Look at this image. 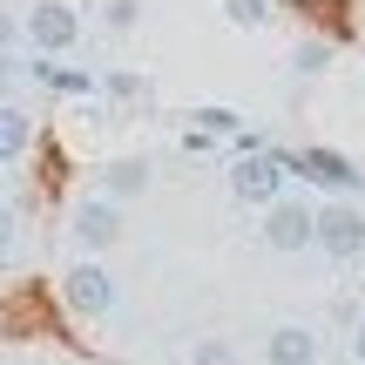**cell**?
I'll list each match as a JSON object with an SVG mask.
<instances>
[{"mask_svg":"<svg viewBox=\"0 0 365 365\" xmlns=\"http://www.w3.org/2000/svg\"><path fill=\"white\" fill-rule=\"evenodd\" d=\"M312 244L325 250V257H339V264L365 257V210L352 196H331L325 210H312Z\"/></svg>","mask_w":365,"mask_h":365,"instance_id":"1","label":"cell"},{"mask_svg":"<svg viewBox=\"0 0 365 365\" xmlns=\"http://www.w3.org/2000/svg\"><path fill=\"white\" fill-rule=\"evenodd\" d=\"M21 41H27L34 54H48V61H54V54H68V48L81 41L75 0H34V7L21 14Z\"/></svg>","mask_w":365,"mask_h":365,"instance_id":"2","label":"cell"},{"mask_svg":"<svg viewBox=\"0 0 365 365\" xmlns=\"http://www.w3.org/2000/svg\"><path fill=\"white\" fill-rule=\"evenodd\" d=\"M284 156L277 149H244V156L230 163V196L237 203H257V210H271L277 196H284Z\"/></svg>","mask_w":365,"mask_h":365,"instance_id":"3","label":"cell"},{"mask_svg":"<svg viewBox=\"0 0 365 365\" xmlns=\"http://www.w3.org/2000/svg\"><path fill=\"white\" fill-rule=\"evenodd\" d=\"M61 304H68L75 318H108V312H115V277H108L95 257L68 264V277H61Z\"/></svg>","mask_w":365,"mask_h":365,"instance_id":"4","label":"cell"},{"mask_svg":"<svg viewBox=\"0 0 365 365\" xmlns=\"http://www.w3.org/2000/svg\"><path fill=\"white\" fill-rule=\"evenodd\" d=\"M68 237H75V244L95 257V250H108V244L122 237V210L108 203V196H81L75 217H68Z\"/></svg>","mask_w":365,"mask_h":365,"instance_id":"5","label":"cell"},{"mask_svg":"<svg viewBox=\"0 0 365 365\" xmlns=\"http://www.w3.org/2000/svg\"><path fill=\"white\" fill-rule=\"evenodd\" d=\"M264 244L271 250H304L312 244V203H298V196H277L271 210H264Z\"/></svg>","mask_w":365,"mask_h":365,"instance_id":"6","label":"cell"},{"mask_svg":"<svg viewBox=\"0 0 365 365\" xmlns=\"http://www.w3.org/2000/svg\"><path fill=\"white\" fill-rule=\"evenodd\" d=\"M284 170H298L304 182H325V190H339V196H352V190H365V176H359V163H345V156H331V149H304V156H284Z\"/></svg>","mask_w":365,"mask_h":365,"instance_id":"7","label":"cell"},{"mask_svg":"<svg viewBox=\"0 0 365 365\" xmlns=\"http://www.w3.org/2000/svg\"><path fill=\"white\" fill-rule=\"evenodd\" d=\"M264 365H318V339L304 325H277L264 339Z\"/></svg>","mask_w":365,"mask_h":365,"instance_id":"8","label":"cell"},{"mask_svg":"<svg viewBox=\"0 0 365 365\" xmlns=\"http://www.w3.org/2000/svg\"><path fill=\"white\" fill-rule=\"evenodd\" d=\"M143 190H149V163L143 156H122V163L102 170V196L108 203H129V196H143Z\"/></svg>","mask_w":365,"mask_h":365,"instance_id":"9","label":"cell"},{"mask_svg":"<svg viewBox=\"0 0 365 365\" xmlns=\"http://www.w3.org/2000/svg\"><path fill=\"white\" fill-rule=\"evenodd\" d=\"M27 149H34V115L14 102H0V163H21Z\"/></svg>","mask_w":365,"mask_h":365,"instance_id":"10","label":"cell"},{"mask_svg":"<svg viewBox=\"0 0 365 365\" xmlns=\"http://www.w3.org/2000/svg\"><path fill=\"white\" fill-rule=\"evenodd\" d=\"M190 122H196V135H210V143H223V135H244V115H237V108H223V102H203Z\"/></svg>","mask_w":365,"mask_h":365,"instance_id":"11","label":"cell"},{"mask_svg":"<svg viewBox=\"0 0 365 365\" xmlns=\"http://www.w3.org/2000/svg\"><path fill=\"white\" fill-rule=\"evenodd\" d=\"M190 365H237V345L230 339H196L190 345Z\"/></svg>","mask_w":365,"mask_h":365,"instance_id":"12","label":"cell"},{"mask_svg":"<svg viewBox=\"0 0 365 365\" xmlns=\"http://www.w3.org/2000/svg\"><path fill=\"white\" fill-rule=\"evenodd\" d=\"M223 14H230L237 27H264L271 21V0H223Z\"/></svg>","mask_w":365,"mask_h":365,"instance_id":"13","label":"cell"},{"mask_svg":"<svg viewBox=\"0 0 365 365\" xmlns=\"http://www.w3.org/2000/svg\"><path fill=\"white\" fill-rule=\"evenodd\" d=\"M34 75L48 81V88H61V95H88V75H75V68H48V61H41Z\"/></svg>","mask_w":365,"mask_h":365,"instance_id":"14","label":"cell"},{"mask_svg":"<svg viewBox=\"0 0 365 365\" xmlns=\"http://www.w3.org/2000/svg\"><path fill=\"white\" fill-rule=\"evenodd\" d=\"M325 61H331V48H325V41H304V48H298V61H291V68H298V75H318Z\"/></svg>","mask_w":365,"mask_h":365,"instance_id":"15","label":"cell"},{"mask_svg":"<svg viewBox=\"0 0 365 365\" xmlns=\"http://www.w3.org/2000/svg\"><path fill=\"white\" fill-rule=\"evenodd\" d=\"M108 27H135V0H108Z\"/></svg>","mask_w":365,"mask_h":365,"instance_id":"16","label":"cell"},{"mask_svg":"<svg viewBox=\"0 0 365 365\" xmlns=\"http://www.w3.org/2000/svg\"><path fill=\"white\" fill-rule=\"evenodd\" d=\"M14 34H21V21H14V14L0 7V54H14Z\"/></svg>","mask_w":365,"mask_h":365,"instance_id":"17","label":"cell"},{"mask_svg":"<svg viewBox=\"0 0 365 365\" xmlns=\"http://www.w3.org/2000/svg\"><path fill=\"white\" fill-rule=\"evenodd\" d=\"M7 250H14V210L0 203V257H7Z\"/></svg>","mask_w":365,"mask_h":365,"instance_id":"18","label":"cell"},{"mask_svg":"<svg viewBox=\"0 0 365 365\" xmlns=\"http://www.w3.org/2000/svg\"><path fill=\"white\" fill-rule=\"evenodd\" d=\"M352 359L365 365V318H359V325H352Z\"/></svg>","mask_w":365,"mask_h":365,"instance_id":"19","label":"cell"},{"mask_svg":"<svg viewBox=\"0 0 365 365\" xmlns=\"http://www.w3.org/2000/svg\"><path fill=\"white\" fill-rule=\"evenodd\" d=\"M14 88V54H0V95Z\"/></svg>","mask_w":365,"mask_h":365,"instance_id":"20","label":"cell"}]
</instances>
